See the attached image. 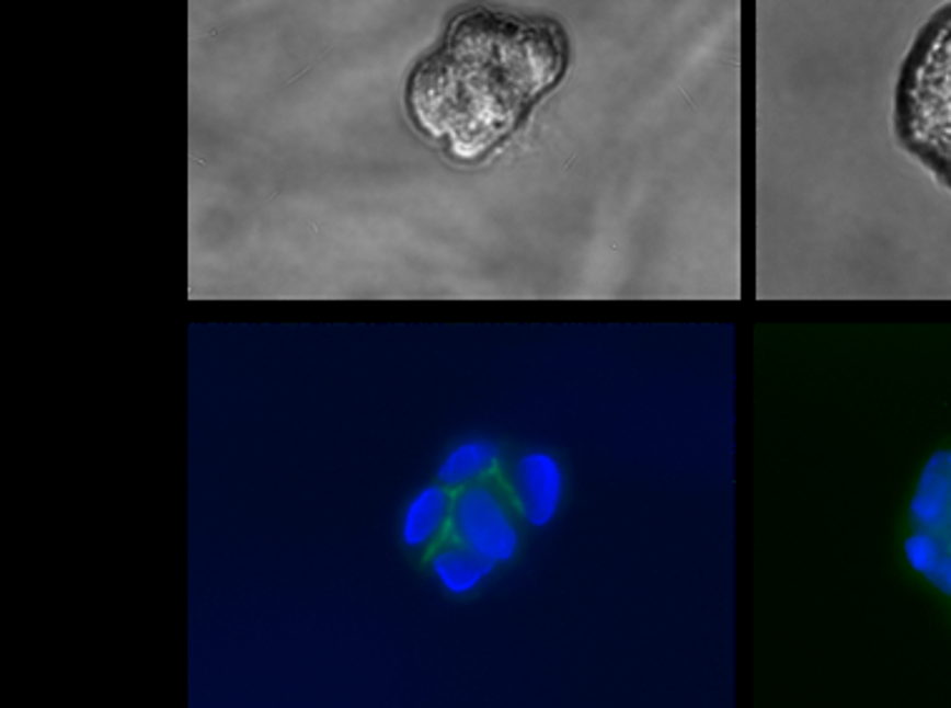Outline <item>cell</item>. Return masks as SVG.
I'll return each mask as SVG.
<instances>
[{
    "instance_id": "3957f363",
    "label": "cell",
    "mask_w": 951,
    "mask_h": 708,
    "mask_svg": "<svg viewBox=\"0 0 951 708\" xmlns=\"http://www.w3.org/2000/svg\"><path fill=\"white\" fill-rule=\"evenodd\" d=\"M456 541L486 556L493 563H506L518 551V528L504 495L489 483L459 489L451 509Z\"/></svg>"
},
{
    "instance_id": "52a82bcc",
    "label": "cell",
    "mask_w": 951,
    "mask_h": 708,
    "mask_svg": "<svg viewBox=\"0 0 951 708\" xmlns=\"http://www.w3.org/2000/svg\"><path fill=\"white\" fill-rule=\"evenodd\" d=\"M496 563L473 548L456 541L431 556V573L448 596H469L486 581Z\"/></svg>"
},
{
    "instance_id": "5b68a950",
    "label": "cell",
    "mask_w": 951,
    "mask_h": 708,
    "mask_svg": "<svg viewBox=\"0 0 951 708\" xmlns=\"http://www.w3.org/2000/svg\"><path fill=\"white\" fill-rule=\"evenodd\" d=\"M566 476L557 456L549 450H528L511 471V493L528 526H549L563 503Z\"/></svg>"
},
{
    "instance_id": "7a4b0ae2",
    "label": "cell",
    "mask_w": 951,
    "mask_h": 708,
    "mask_svg": "<svg viewBox=\"0 0 951 708\" xmlns=\"http://www.w3.org/2000/svg\"><path fill=\"white\" fill-rule=\"evenodd\" d=\"M894 126L902 146L951 189V3L924 23L906 53Z\"/></svg>"
},
{
    "instance_id": "277c9868",
    "label": "cell",
    "mask_w": 951,
    "mask_h": 708,
    "mask_svg": "<svg viewBox=\"0 0 951 708\" xmlns=\"http://www.w3.org/2000/svg\"><path fill=\"white\" fill-rule=\"evenodd\" d=\"M914 530L931 546L924 576L951 596V450H941L927 464L912 501Z\"/></svg>"
},
{
    "instance_id": "6da1fadb",
    "label": "cell",
    "mask_w": 951,
    "mask_h": 708,
    "mask_svg": "<svg viewBox=\"0 0 951 708\" xmlns=\"http://www.w3.org/2000/svg\"><path fill=\"white\" fill-rule=\"evenodd\" d=\"M569 64L571 41L557 18L466 5L411 68L409 121L448 158L476 163L557 91Z\"/></svg>"
},
{
    "instance_id": "8992f818",
    "label": "cell",
    "mask_w": 951,
    "mask_h": 708,
    "mask_svg": "<svg viewBox=\"0 0 951 708\" xmlns=\"http://www.w3.org/2000/svg\"><path fill=\"white\" fill-rule=\"evenodd\" d=\"M454 499L444 483L424 486L406 503L401 516V541L406 548H426L451 524Z\"/></svg>"
},
{
    "instance_id": "ba28073f",
    "label": "cell",
    "mask_w": 951,
    "mask_h": 708,
    "mask_svg": "<svg viewBox=\"0 0 951 708\" xmlns=\"http://www.w3.org/2000/svg\"><path fill=\"white\" fill-rule=\"evenodd\" d=\"M501 461V450L496 444L483 438H471L448 450L438 466V483L446 489H466V486L481 483L483 478L496 471Z\"/></svg>"
}]
</instances>
